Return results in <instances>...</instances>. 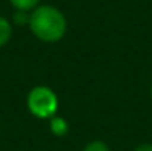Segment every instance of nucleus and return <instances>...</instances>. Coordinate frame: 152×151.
Masks as SVG:
<instances>
[{
  "mask_svg": "<svg viewBox=\"0 0 152 151\" xmlns=\"http://www.w3.org/2000/svg\"><path fill=\"white\" fill-rule=\"evenodd\" d=\"M29 26L34 38L42 42H58L66 34V18L53 5H39L29 13Z\"/></svg>",
  "mask_w": 152,
  "mask_h": 151,
  "instance_id": "1",
  "label": "nucleus"
},
{
  "mask_svg": "<svg viewBox=\"0 0 152 151\" xmlns=\"http://www.w3.org/2000/svg\"><path fill=\"white\" fill-rule=\"evenodd\" d=\"M28 109L37 119H52L58 109V98L49 86H36L28 94Z\"/></svg>",
  "mask_w": 152,
  "mask_h": 151,
  "instance_id": "2",
  "label": "nucleus"
},
{
  "mask_svg": "<svg viewBox=\"0 0 152 151\" xmlns=\"http://www.w3.org/2000/svg\"><path fill=\"white\" fill-rule=\"evenodd\" d=\"M12 33H13L12 21H10L8 18L0 15V49L12 39Z\"/></svg>",
  "mask_w": 152,
  "mask_h": 151,
  "instance_id": "3",
  "label": "nucleus"
},
{
  "mask_svg": "<svg viewBox=\"0 0 152 151\" xmlns=\"http://www.w3.org/2000/svg\"><path fill=\"white\" fill-rule=\"evenodd\" d=\"M10 5L16 10V12H32L34 8H37L41 0H8Z\"/></svg>",
  "mask_w": 152,
  "mask_h": 151,
  "instance_id": "4",
  "label": "nucleus"
},
{
  "mask_svg": "<svg viewBox=\"0 0 152 151\" xmlns=\"http://www.w3.org/2000/svg\"><path fill=\"white\" fill-rule=\"evenodd\" d=\"M50 130H52L57 136H61L68 132V124L65 122V119H61V117H52L50 119Z\"/></svg>",
  "mask_w": 152,
  "mask_h": 151,
  "instance_id": "5",
  "label": "nucleus"
},
{
  "mask_svg": "<svg viewBox=\"0 0 152 151\" xmlns=\"http://www.w3.org/2000/svg\"><path fill=\"white\" fill-rule=\"evenodd\" d=\"M83 151H110V148L107 146V143L100 141V140H96V141L88 143Z\"/></svg>",
  "mask_w": 152,
  "mask_h": 151,
  "instance_id": "6",
  "label": "nucleus"
},
{
  "mask_svg": "<svg viewBox=\"0 0 152 151\" xmlns=\"http://www.w3.org/2000/svg\"><path fill=\"white\" fill-rule=\"evenodd\" d=\"M13 21H15L16 24H28L29 23V15H28L26 12H15V15H13Z\"/></svg>",
  "mask_w": 152,
  "mask_h": 151,
  "instance_id": "7",
  "label": "nucleus"
},
{
  "mask_svg": "<svg viewBox=\"0 0 152 151\" xmlns=\"http://www.w3.org/2000/svg\"><path fill=\"white\" fill-rule=\"evenodd\" d=\"M134 151H152V143H142V145L136 146Z\"/></svg>",
  "mask_w": 152,
  "mask_h": 151,
  "instance_id": "8",
  "label": "nucleus"
},
{
  "mask_svg": "<svg viewBox=\"0 0 152 151\" xmlns=\"http://www.w3.org/2000/svg\"><path fill=\"white\" fill-rule=\"evenodd\" d=\"M151 94H152V83H151Z\"/></svg>",
  "mask_w": 152,
  "mask_h": 151,
  "instance_id": "9",
  "label": "nucleus"
}]
</instances>
